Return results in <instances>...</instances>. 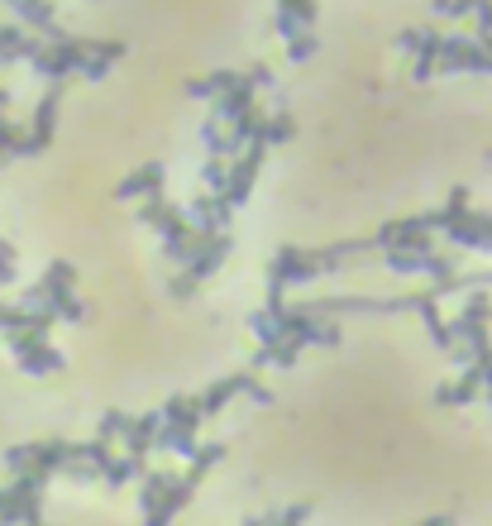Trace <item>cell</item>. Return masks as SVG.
I'll return each mask as SVG.
<instances>
[{"mask_svg": "<svg viewBox=\"0 0 492 526\" xmlns=\"http://www.w3.org/2000/svg\"><path fill=\"white\" fill-rule=\"evenodd\" d=\"M34 526H48V522H34Z\"/></svg>", "mask_w": 492, "mask_h": 526, "instance_id": "cell-1", "label": "cell"}]
</instances>
